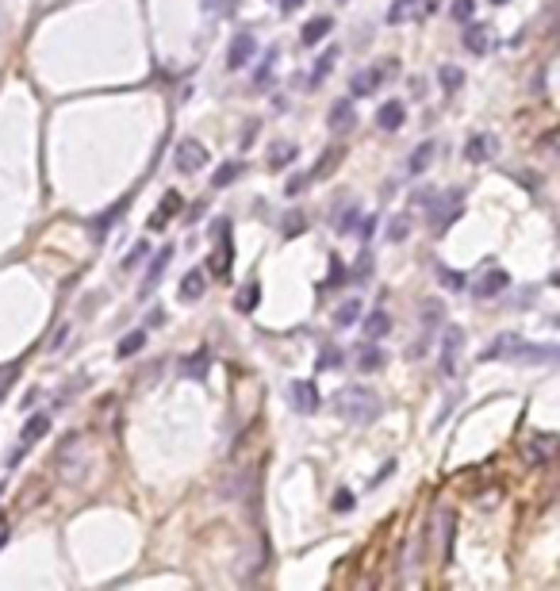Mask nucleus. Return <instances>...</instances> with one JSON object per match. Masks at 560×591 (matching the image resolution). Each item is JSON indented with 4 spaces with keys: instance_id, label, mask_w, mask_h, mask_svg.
Returning <instances> with one entry per match:
<instances>
[{
    "instance_id": "1",
    "label": "nucleus",
    "mask_w": 560,
    "mask_h": 591,
    "mask_svg": "<svg viewBox=\"0 0 560 591\" xmlns=\"http://www.w3.org/2000/svg\"><path fill=\"white\" fill-rule=\"evenodd\" d=\"M334 407L338 415L346 422H353V426H368L376 415H380V396H376L373 388H365V384H346V388H338L334 396Z\"/></svg>"
},
{
    "instance_id": "2",
    "label": "nucleus",
    "mask_w": 560,
    "mask_h": 591,
    "mask_svg": "<svg viewBox=\"0 0 560 591\" xmlns=\"http://www.w3.org/2000/svg\"><path fill=\"white\" fill-rule=\"evenodd\" d=\"M419 204H430V227L445 234L453 227V219L461 215V204H464V189H449L445 196H426V189L419 192Z\"/></svg>"
},
{
    "instance_id": "3",
    "label": "nucleus",
    "mask_w": 560,
    "mask_h": 591,
    "mask_svg": "<svg viewBox=\"0 0 560 591\" xmlns=\"http://www.w3.org/2000/svg\"><path fill=\"white\" fill-rule=\"evenodd\" d=\"M253 54H258V39H253L250 31H238L231 39V50H226V70H231V73L246 70V65L253 62Z\"/></svg>"
},
{
    "instance_id": "4",
    "label": "nucleus",
    "mask_w": 560,
    "mask_h": 591,
    "mask_svg": "<svg viewBox=\"0 0 560 591\" xmlns=\"http://www.w3.org/2000/svg\"><path fill=\"white\" fill-rule=\"evenodd\" d=\"M173 162H177L180 173H196V169H204V165H207V146H204V143H196V138H185V143H177Z\"/></svg>"
},
{
    "instance_id": "5",
    "label": "nucleus",
    "mask_w": 560,
    "mask_h": 591,
    "mask_svg": "<svg viewBox=\"0 0 560 591\" xmlns=\"http://www.w3.org/2000/svg\"><path fill=\"white\" fill-rule=\"evenodd\" d=\"M288 399H292V407H296L300 415H315L319 403H322L315 380H292V384H288Z\"/></svg>"
},
{
    "instance_id": "6",
    "label": "nucleus",
    "mask_w": 560,
    "mask_h": 591,
    "mask_svg": "<svg viewBox=\"0 0 560 591\" xmlns=\"http://www.w3.org/2000/svg\"><path fill=\"white\" fill-rule=\"evenodd\" d=\"M522 346H526V338H522V334H499L495 342L480 353V361H518Z\"/></svg>"
},
{
    "instance_id": "7",
    "label": "nucleus",
    "mask_w": 560,
    "mask_h": 591,
    "mask_svg": "<svg viewBox=\"0 0 560 591\" xmlns=\"http://www.w3.org/2000/svg\"><path fill=\"white\" fill-rule=\"evenodd\" d=\"M173 246H161L158 253H154V261H150V269H146V277H142V285H138V296L142 299H150L154 296V288H158V280L165 277V269H169V261H173Z\"/></svg>"
},
{
    "instance_id": "8",
    "label": "nucleus",
    "mask_w": 560,
    "mask_h": 591,
    "mask_svg": "<svg viewBox=\"0 0 560 591\" xmlns=\"http://www.w3.org/2000/svg\"><path fill=\"white\" fill-rule=\"evenodd\" d=\"M461 342H464V331H461V326H449V331H445V338H441V361H438V369H441L445 380H453V372H457Z\"/></svg>"
},
{
    "instance_id": "9",
    "label": "nucleus",
    "mask_w": 560,
    "mask_h": 591,
    "mask_svg": "<svg viewBox=\"0 0 560 591\" xmlns=\"http://www.w3.org/2000/svg\"><path fill=\"white\" fill-rule=\"evenodd\" d=\"M507 285H510V273H507V269L491 265V269H483L480 280H472V296H476V299H495Z\"/></svg>"
},
{
    "instance_id": "10",
    "label": "nucleus",
    "mask_w": 560,
    "mask_h": 591,
    "mask_svg": "<svg viewBox=\"0 0 560 591\" xmlns=\"http://www.w3.org/2000/svg\"><path fill=\"white\" fill-rule=\"evenodd\" d=\"M495 150H499V138L488 135V131H476V135L464 143V162H472V165L491 162V158H495Z\"/></svg>"
},
{
    "instance_id": "11",
    "label": "nucleus",
    "mask_w": 560,
    "mask_h": 591,
    "mask_svg": "<svg viewBox=\"0 0 560 591\" xmlns=\"http://www.w3.org/2000/svg\"><path fill=\"white\" fill-rule=\"evenodd\" d=\"M357 123V116H353V96H341L334 100V108L326 111V127L334 131V135H346L349 127Z\"/></svg>"
},
{
    "instance_id": "12",
    "label": "nucleus",
    "mask_w": 560,
    "mask_h": 591,
    "mask_svg": "<svg viewBox=\"0 0 560 591\" xmlns=\"http://www.w3.org/2000/svg\"><path fill=\"white\" fill-rule=\"evenodd\" d=\"M434 158H438V143H434V138L419 143V146L411 150V158H407V177H422L426 169H430Z\"/></svg>"
},
{
    "instance_id": "13",
    "label": "nucleus",
    "mask_w": 560,
    "mask_h": 591,
    "mask_svg": "<svg viewBox=\"0 0 560 591\" xmlns=\"http://www.w3.org/2000/svg\"><path fill=\"white\" fill-rule=\"evenodd\" d=\"M491 31H488V23H464V35H461V46H464V50H468V54H488L491 50Z\"/></svg>"
},
{
    "instance_id": "14",
    "label": "nucleus",
    "mask_w": 560,
    "mask_h": 591,
    "mask_svg": "<svg viewBox=\"0 0 560 591\" xmlns=\"http://www.w3.org/2000/svg\"><path fill=\"white\" fill-rule=\"evenodd\" d=\"M407 119V104L403 100H384L380 108H376V127L380 131H400Z\"/></svg>"
},
{
    "instance_id": "15",
    "label": "nucleus",
    "mask_w": 560,
    "mask_h": 591,
    "mask_svg": "<svg viewBox=\"0 0 560 591\" xmlns=\"http://www.w3.org/2000/svg\"><path fill=\"white\" fill-rule=\"evenodd\" d=\"M384 81V73L380 70H365V73H353L349 77V96L353 100H365V96H373L376 92V84Z\"/></svg>"
},
{
    "instance_id": "16",
    "label": "nucleus",
    "mask_w": 560,
    "mask_h": 591,
    "mask_svg": "<svg viewBox=\"0 0 560 591\" xmlns=\"http://www.w3.org/2000/svg\"><path fill=\"white\" fill-rule=\"evenodd\" d=\"M330 31H334V20H330V16H315V20H307V23H303L300 43H303V46H315V43L326 39Z\"/></svg>"
},
{
    "instance_id": "17",
    "label": "nucleus",
    "mask_w": 560,
    "mask_h": 591,
    "mask_svg": "<svg viewBox=\"0 0 560 591\" xmlns=\"http://www.w3.org/2000/svg\"><path fill=\"white\" fill-rule=\"evenodd\" d=\"M46 430H50V415H31V419L23 422V434H20V449H23V453L39 442Z\"/></svg>"
},
{
    "instance_id": "18",
    "label": "nucleus",
    "mask_w": 560,
    "mask_h": 591,
    "mask_svg": "<svg viewBox=\"0 0 560 591\" xmlns=\"http://www.w3.org/2000/svg\"><path fill=\"white\" fill-rule=\"evenodd\" d=\"M334 62H338V46H326V50L315 58V65H311V77H307V84L315 89V84H322L330 77V70H334Z\"/></svg>"
},
{
    "instance_id": "19",
    "label": "nucleus",
    "mask_w": 560,
    "mask_h": 591,
    "mask_svg": "<svg viewBox=\"0 0 560 591\" xmlns=\"http://www.w3.org/2000/svg\"><path fill=\"white\" fill-rule=\"evenodd\" d=\"M207 365H212V353H207V350H196L192 358L180 361V377H188V380H204V377H207Z\"/></svg>"
},
{
    "instance_id": "20",
    "label": "nucleus",
    "mask_w": 560,
    "mask_h": 591,
    "mask_svg": "<svg viewBox=\"0 0 560 591\" xmlns=\"http://www.w3.org/2000/svg\"><path fill=\"white\" fill-rule=\"evenodd\" d=\"M526 457H529V465H549V457H553V434H537V438H529Z\"/></svg>"
},
{
    "instance_id": "21",
    "label": "nucleus",
    "mask_w": 560,
    "mask_h": 591,
    "mask_svg": "<svg viewBox=\"0 0 560 591\" xmlns=\"http://www.w3.org/2000/svg\"><path fill=\"white\" fill-rule=\"evenodd\" d=\"M123 208H127V200H119V204H111L108 211L104 215H97V219H92V238H108V231L116 227V219L123 215Z\"/></svg>"
},
{
    "instance_id": "22",
    "label": "nucleus",
    "mask_w": 560,
    "mask_h": 591,
    "mask_svg": "<svg viewBox=\"0 0 560 591\" xmlns=\"http://www.w3.org/2000/svg\"><path fill=\"white\" fill-rule=\"evenodd\" d=\"M296 158H300V146L296 143H277V146H273V154H269V169H273V173H280V169H288Z\"/></svg>"
},
{
    "instance_id": "23",
    "label": "nucleus",
    "mask_w": 560,
    "mask_h": 591,
    "mask_svg": "<svg viewBox=\"0 0 560 591\" xmlns=\"http://www.w3.org/2000/svg\"><path fill=\"white\" fill-rule=\"evenodd\" d=\"M357 219H361V204H357V200H349L346 208H341V204L334 208V231H338V234L353 231V227H357Z\"/></svg>"
},
{
    "instance_id": "24",
    "label": "nucleus",
    "mask_w": 560,
    "mask_h": 591,
    "mask_svg": "<svg viewBox=\"0 0 560 591\" xmlns=\"http://www.w3.org/2000/svg\"><path fill=\"white\" fill-rule=\"evenodd\" d=\"M200 296H204V273L192 269V273H185V280H180V299L192 304V299H200Z\"/></svg>"
},
{
    "instance_id": "25",
    "label": "nucleus",
    "mask_w": 560,
    "mask_h": 591,
    "mask_svg": "<svg viewBox=\"0 0 560 591\" xmlns=\"http://www.w3.org/2000/svg\"><path fill=\"white\" fill-rule=\"evenodd\" d=\"M556 358V346H522V353H518V361H529V365H545V361H553Z\"/></svg>"
},
{
    "instance_id": "26",
    "label": "nucleus",
    "mask_w": 560,
    "mask_h": 591,
    "mask_svg": "<svg viewBox=\"0 0 560 591\" xmlns=\"http://www.w3.org/2000/svg\"><path fill=\"white\" fill-rule=\"evenodd\" d=\"M384 361H388V353L380 350V346H365L361 358H357V369L361 372H376V369H384Z\"/></svg>"
},
{
    "instance_id": "27",
    "label": "nucleus",
    "mask_w": 560,
    "mask_h": 591,
    "mask_svg": "<svg viewBox=\"0 0 560 591\" xmlns=\"http://www.w3.org/2000/svg\"><path fill=\"white\" fill-rule=\"evenodd\" d=\"M242 162H226V165H219V169H215V173H212V189H226V184H234V181H238V177H242Z\"/></svg>"
},
{
    "instance_id": "28",
    "label": "nucleus",
    "mask_w": 560,
    "mask_h": 591,
    "mask_svg": "<svg viewBox=\"0 0 560 591\" xmlns=\"http://www.w3.org/2000/svg\"><path fill=\"white\" fill-rule=\"evenodd\" d=\"M361 319V299L357 296H349L346 304H338V311H334V326H353Z\"/></svg>"
},
{
    "instance_id": "29",
    "label": "nucleus",
    "mask_w": 560,
    "mask_h": 591,
    "mask_svg": "<svg viewBox=\"0 0 560 591\" xmlns=\"http://www.w3.org/2000/svg\"><path fill=\"white\" fill-rule=\"evenodd\" d=\"M388 331H392V319H388V311H373V315L365 319V334L376 338V342H380Z\"/></svg>"
},
{
    "instance_id": "30",
    "label": "nucleus",
    "mask_w": 560,
    "mask_h": 591,
    "mask_svg": "<svg viewBox=\"0 0 560 591\" xmlns=\"http://www.w3.org/2000/svg\"><path fill=\"white\" fill-rule=\"evenodd\" d=\"M234 304H238V311H246V315H250L253 307L261 304V285H258V280H250V285H246L242 292H238V299H234Z\"/></svg>"
},
{
    "instance_id": "31",
    "label": "nucleus",
    "mask_w": 560,
    "mask_h": 591,
    "mask_svg": "<svg viewBox=\"0 0 560 591\" xmlns=\"http://www.w3.org/2000/svg\"><path fill=\"white\" fill-rule=\"evenodd\" d=\"M142 346H146V331H131V334L119 338V350L116 353H119V358H135Z\"/></svg>"
},
{
    "instance_id": "32",
    "label": "nucleus",
    "mask_w": 560,
    "mask_h": 591,
    "mask_svg": "<svg viewBox=\"0 0 560 591\" xmlns=\"http://www.w3.org/2000/svg\"><path fill=\"white\" fill-rule=\"evenodd\" d=\"M303 231H307V215H303V211H288L280 219V234H284V238H296V234H303Z\"/></svg>"
},
{
    "instance_id": "33",
    "label": "nucleus",
    "mask_w": 560,
    "mask_h": 591,
    "mask_svg": "<svg viewBox=\"0 0 560 591\" xmlns=\"http://www.w3.org/2000/svg\"><path fill=\"white\" fill-rule=\"evenodd\" d=\"M441 319H445V307L438 304V299H426V304H422V326L434 334L441 326Z\"/></svg>"
},
{
    "instance_id": "34",
    "label": "nucleus",
    "mask_w": 560,
    "mask_h": 591,
    "mask_svg": "<svg viewBox=\"0 0 560 591\" xmlns=\"http://www.w3.org/2000/svg\"><path fill=\"white\" fill-rule=\"evenodd\" d=\"M438 81H441L445 92H457L461 84H464V73L457 70V65H441V70H438Z\"/></svg>"
},
{
    "instance_id": "35",
    "label": "nucleus",
    "mask_w": 560,
    "mask_h": 591,
    "mask_svg": "<svg viewBox=\"0 0 560 591\" xmlns=\"http://www.w3.org/2000/svg\"><path fill=\"white\" fill-rule=\"evenodd\" d=\"M273 62H277V50H269V54H265V62L258 65V73H253V89H269V81H273Z\"/></svg>"
},
{
    "instance_id": "36",
    "label": "nucleus",
    "mask_w": 560,
    "mask_h": 591,
    "mask_svg": "<svg viewBox=\"0 0 560 591\" xmlns=\"http://www.w3.org/2000/svg\"><path fill=\"white\" fill-rule=\"evenodd\" d=\"M414 8H419V0H392V8H388V23H403Z\"/></svg>"
},
{
    "instance_id": "37",
    "label": "nucleus",
    "mask_w": 560,
    "mask_h": 591,
    "mask_svg": "<svg viewBox=\"0 0 560 591\" xmlns=\"http://www.w3.org/2000/svg\"><path fill=\"white\" fill-rule=\"evenodd\" d=\"M346 361V353L338 350V346H326V350H322V358L315 361V372H326V369H338V365Z\"/></svg>"
},
{
    "instance_id": "38",
    "label": "nucleus",
    "mask_w": 560,
    "mask_h": 591,
    "mask_svg": "<svg viewBox=\"0 0 560 591\" xmlns=\"http://www.w3.org/2000/svg\"><path fill=\"white\" fill-rule=\"evenodd\" d=\"M146 253H150V242H146V238L135 242V250H131L127 258H123V269H127V273H131V269H138L142 261H146Z\"/></svg>"
},
{
    "instance_id": "39",
    "label": "nucleus",
    "mask_w": 560,
    "mask_h": 591,
    "mask_svg": "<svg viewBox=\"0 0 560 591\" xmlns=\"http://www.w3.org/2000/svg\"><path fill=\"white\" fill-rule=\"evenodd\" d=\"M449 16H453V20H457V23H468L472 16H476V0H453Z\"/></svg>"
},
{
    "instance_id": "40",
    "label": "nucleus",
    "mask_w": 560,
    "mask_h": 591,
    "mask_svg": "<svg viewBox=\"0 0 560 591\" xmlns=\"http://www.w3.org/2000/svg\"><path fill=\"white\" fill-rule=\"evenodd\" d=\"M407 234H411V215H395L392 227H388V238H392V242H403Z\"/></svg>"
},
{
    "instance_id": "41",
    "label": "nucleus",
    "mask_w": 560,
    "mask_h": 591,
    "mask_svg": "<svg viewBox=\"0 0 560 591\" xmlns=\"http://www.w3.org/2000/svg\"><path fill=\"white\" fill-rule=\"evenodd\" d=\"M338 158H341V150H326V154H322V165H315V169H311V181H315V177H326V173H334Z\"/></svg>"
},
{
    "instance_id": "42",
    "label": "nucleus",
    "mask_w": 560,
    "mask_h": 591,
    "mask_svg": "<svg viewBox=\"0 0 560 591\" xmlns=\"http://www.w3.org/2000/svg\"><path fill=\"white\" fill-rule=\"evenodd\" d=\"M307 184H311V173L288 177V184H284V196H292V200H296V196H303V189H307Z\"/></svg>"
},
{
    "instance_id": "43",
    "label": "nucleus",
    "mask_w": 560,
    "mask_h": 591,
    "mask_svg": "<svg viewBox=\"0 0 560 591\" xmlns=\"http://www.w3.org/2000/svg\"><path fill=\"white\" fill-rule=\"evenodd\" d=\"M438 280H441L445 288H453V292H461V288L468 285V280H464L461 273H453V269H445V265H438Z\"/></svg>"
},
{
    "instance_id": "44",
    "label": "nucleus",
    "mask_w": 560,
    "mask_h": 591,
    "mask_svg": "<svg viewBox=\"0 0 560 591\" xmlns=\"http://www.w3.org/2000/svg\"><path fill=\"white\" fill-rule=\"evenodd\" d=\"M353 507H357L353 492H346V487H341V492H334V511H338V514H349Z\"/></svg>"
},
{
    "instance_id": "45",
    "label": "nucleus",
    "mask_w": 560,
    "mask_h": 591,
    "mask_svg": "<svg viewBox=\"0 0 560 591\" xmlns=\"http://www.w3.org/2000/svg\"><path fill=\"white\" fill-rule=\"evenodd\" d=\"M395 468H400V465H395V461H388V465L380 468V473H376L373 480H368V487H380L384 480H392V476H395Z\"/></svg>"
},
{
    "instance_id": "46",
    "label": "nucleus",
    "mask_w": 560,
    "mask_h": 591,
    "mask_svg": "<svg viewBox=\"0 0 560 591\" xmlns=\"http://www.w3.org/2000/svg\"><path fill=\"white\" fill-rule=\"evenodd\" d=\"M341 277H349V273H346V269H341V261L334 258V261H330V280H326V285H322V288H338V280H341Z\"/></svg>"
},
{
    "instance_id": "47",
    "label": "nucleus",
    "mask_w": 560,
    "mask_h": 591,
    "mask_svg": "<svg viewBox=\"0 0 560 591\" xmlns=\"http://www.w3.org/2000/svg\"><path fill=\"white\" fill-rule=\"evenodd\" d=\"M368 269H373V253L365 250V253H361V261H357V269H353V277H357V280H365V277H368Z\"/></svg>"
},
{
    "instance_id": "48",
    "label": "nucleus",
    "mask_w": 560,
    "mask_h": 591,
    "mask_svg": "<svg viewBox=\"0 0 560 591\" xmlns=\"http://www.w3.org/2000/svg\"><path fill=\"white\" fill-rule=\"evenodd\" d=\"M16 377H20V365H12V369H4L0 372V396H4V388H12Z\"/></svg>"
},
{
    "instance_id": "49",
    "label": "nucleus",
    "mask_w": 560,
    "mask_h": 591,
    "mask_svg": "<svg viewBox=\"0 0 560 591\" xmlns=\"http://www.w3.org/2000/svg\"><path fill=\"white\" fill-rule=\"evenodd\" d=\"M361 227H353V231H361V238H373V231H376V219H373V215H361Z\"/></svg>"
},
{
    "instance_id": "50",
    "label": "nucleus",
    "mask_w": 560,
    "mask_h": 591,
    "mask_svg": "<svg viewBox=\"0 0 560 591\" xmlns=\"http://www.w3.org/2000/svg\"><path fill=\"white\" fill-rule=\"evenodd\" d=\"M165 323V307H150L146 311V326H161Z\"/></svg>"
},
{
    "instance_id": "51",
    "label": "nucleus",
    "mask_w": 560,
    "mask_h": 591,
    "mask_svg": "<svg viewBox=\"0 0 560 591\" xmlns=\"http://www.w3.org/2000/svg\"><path fill=\"white\" fill-rule=\"evenodd\" d=\"M70 338V326H58V334H54V342H50V350H62V342Z\"/></svg>"
},
{
    "instance_id": "52",
    "label": "nucleus",
    "mask_w": 560,
    "mask_h": 591,
    "mask_svg": "<svg viewBox=\"0 0 560 591\" xmlns=\"http://www.w3.org/2000/svg\"><path fill=\"white\" fill-rule=\"evenodd\" d=\"M223 4H226V0H204V8H207L212 16H215V12H223Z\"/></svg>"
},
{
    "instance_id": "53",
    "label": "nucleus",
    "mask_w": 560,
    "mask_h": 591,
    "mask_svg": "<svg viewBox=\"0 0 560 591\" xmlns=\"http://www.w3.org/2000/svg\"><path fill=\"white\" fill-rule=\"evenodd\" d=\"M253 135H258V123H250V127H246V135H242V146H250V143H253Z\"/></svg>"
},
{
    "instance_id": "54",
    "label": "nucleus",
    "mask_w": 560,
    "mask_h": 591,
    "mask_svg": "<svg viewBox=\"0 0 560 591\" xmlns=\"http://www.w3.org/2000/svg\"><path fill=\"white\" fill-rule=\"evenodd\" d=\"M300 4H303V0H280V12H296Z\"/></svg>"
},
{
    "instance_id": "55",
    "label": "nucleus",
    "mask_w": 560,
    "mask_h": 591,
    "mask_svg": "<svg viewBox=\"0 0 560 591\" xmlns=\"http://www.w3.org/2000/svg\"><path fill=\"white\" fill-rule=\"evenodd\" d=\"M438 8H441V0H426V8H422V12H426V16H434Z\"/></svg>"
},
{
    "instance_id": "56",
    "label": "nucleus",
    "mask_w": 560,
    "mask_h": 591,
    "mask_svg": "<svg viewBox=\"0 0 560 591\" xmlns=\"http://www.w3.org/2000/svg\"><path fill=\"white\" fill-rule=\"evenodd\" d=\"M491 4H507V0H491Z\"/></svg>"
}]
</instances>
